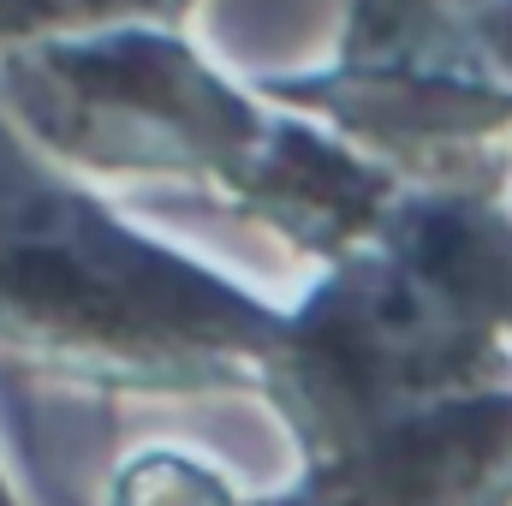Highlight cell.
Here are the masks:
<instances>
[{"mask_svg": "<svg viewBox=\"0 0 512 506\" xmlns=\"http://www.w3.org/2000/svg\"><path fill=\"white\" fill-rule=\"evenodd\" d=\"M179 274L0 149V352L78 381L173 387L203 334Z\"/></svg>", "mask_w": 512, "mask_h": 506, "instance_id": "1", "label": "cell"}, {"mask_svg": "<svg viewBox=\"0 0 512 506\" xmlns=\"http://www.w3.org/2000/svg\"><path fill=\"white\" fill-rule=\"evenodd\" d=\"M0 506H6V501H0Z\"/></svg>", "mask_w": 512, "mask_h": 506, "instance_id": "2", "label": "cell"}]
</instances>
